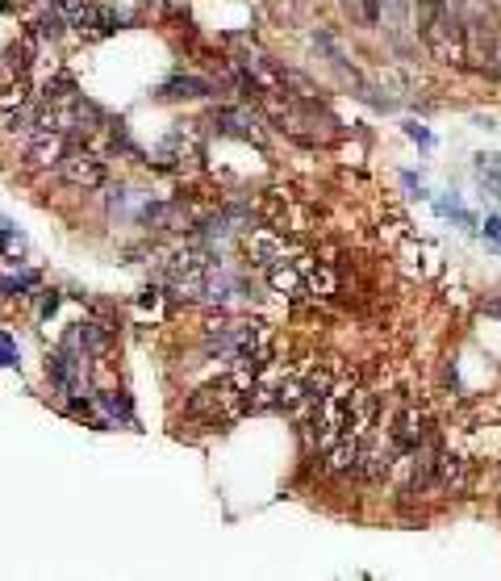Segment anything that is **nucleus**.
Returning <instances> with one entry per match:
<instances>
[{
	"label": "nucleus",
	"mask_w": 501,
	"mask_h": 581,
	"mask_svg": "<svg viewBox=\"0 0 501 581\" xmlns=\"http://www.w3.org/2000/svg\"><path fill=\"white\" fill-rule=\"evenodd\" d=\"M422 38L431 46V55L443 63H468V38H464V17L451 9V0H431L422 21Z\"/></svg>",
	"instance_id": "1"
},
{
	"label": "nucleus",
	"mask_w": 501,
	"mask_h": 581,
	"mask_svg": "<svg viewBox=\"0 0 501 581\" xmlns=\"http://www.w3.org/2000/svg\"><path fill=\"white\" fill-rule=\"evenodd\" d=\"M243 247H247V255H251V264L255 268H276V264H284V260H293V247H289V239H284V230H276V226H268V222H259V226H251L247 235H243Z\"/></svg>",
	"instance_id": "2"
},
{
	"label": "nucleus",
	"mask_w": 501,
	"mask_h": 581,
	"mask_svg": "<svg viewBox=\"0 0 501 581\" xmlns=\"http://www.w3.org/2000/svg\"><path fill=\"white\" fill-rule=\"evenodd\" d=\"M55 168H59V176H63L67 184H76V189H97V184L105 180L101 155H92V151H84V147L63 151V159H59Z\"/></svg>",
	"instance_id": "3"
},
{
	"label": "nucleus",
	"mask_w": 501,
	"mask_h": 581,
	"mask_svg": "<svg viewBox=\"0 0 501 581\" xmlns=\"http://www.w3.org/2000/svg\"><path fill=\"white\" fill-rule=\"evenodd\" d=\"M46 373H51V381L63 393H76V385H80V352L71 343H63L59 352L51 356V364H46Z\"/></svg>",
	"instance_id": "4"
},
{
	"label": "nucleus",
	"mask_w": 501,
	"mask_h": 581,
	"mask_svg": "<svg viewBox=\"0 0 501 581\" xmlns=\"http://www.w3.org/2000/svg\"><path fill=\"white\" fill-rule=\"evenodd\" d=\"M218 130L222 134H238V138H259V126H255V118L247 109H218Z\"/></svg>",
	"instance_id": "5"
},
{
	"label": "nucleus",
	"mask_w": 501,
	"mask_h": 581,
	"mask_svg": "<svg viewBox=\"0 0 501 581\" xmlns=\"http://www.w3.org/2000/svg\"><path fill=\"white\" fill-rule=\"evenodd\" d=\"M167 88L172 92H163V97H209V88L201 80H172Z\"/></svg>",
	"instance_id": "6"
},
{
	"label": "nucleus",
	"mask_w": 501,
	"mask_h": 581,
	"mask_svg": "<svg viewBox=\"0 0 501 581\" xmlns=\"http://www.w3.org/2000/svg\"><path fill=\"white\" fill-rule=\"evenodd\" d=\"M0 364H17V347L9 335H0Z\"/></svg>",
	"instance_id": "7"
},
{
	"label": "nucleus",
	"mask_w": 501,
	"mask_h": 581,
	"mask_svg": "<svg viewBox=\"0 0 501 581\" xmlns=\"http://www.w3.org/2000/svg\"><path fill=\"white\" fill-rule=\"evenodd\" d=\"M485 239H489L493 247H501V218H489V222H485Z\"/></svg>",
	"instance_id": "8"
}]
</instances>
